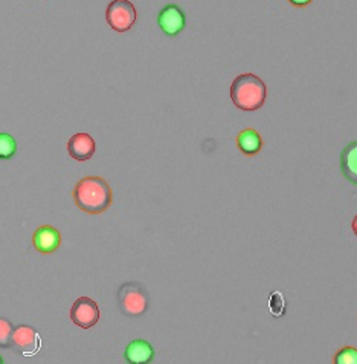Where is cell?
Wrapping results in <instances>:
<instances>
[{
	"instance_id": "6da1fadb",
	"label": "cell",
	"mask_w": 357,
	"mask_h": 364,
	"mask_svg": "<svg viewBox=\"0 0 357 364\" xmlns=\"http://www.w3.org/2000/svg\"><path fill=\"white\" fill-rule=\"evenodd\" d=\"M75 205L87 215H101L114 204V191L101 176H86L74 188Z\"/></svg>"
},
{
	"instance_id": "7a4b0ae2",
	"label": "cell",
	"mask_w": 357,
	"mask_h": 364,
	"mask_svg": "<svg viewBox=\"0 0 357 364\" xmlns=\"http://www.w3.org/2000/svg\"><path fill=\"white\" fill-rule=\"evenodd\" d=\"M268 98V87L255 74H241L231 85V100L236 107L253 112L264 106Z\"/></svg>"
},
{
	"instance_id": "3957f363",
	"label": "cell",
	"mask_w": 357,
	"mask_h": 364,
	"mask_svg": "<svg viewBox=\"0 0 357 364\" xmlns=\"http://www.w3.org/2000/svg\"><path fill=\"white\" fill-rule=\"evenodd\" d=\"M116 299L119 309L128 317H141L148 309V294L145 288L138 282L122 283L118 289Z\"/></svg>"
},
{
	"instance_id": "277c9868",
	"label": "cell",
	"mask_w": 357,
	"mask_h": 364,
	"mask_svg": "<svg viewBox=\"0 0 357 364\" xmlns=\"http://www.w3.org/2000/svg\"><path fill=\"white\" fill-rule=\"evenodd\" d=\"M135 5L128 0H114L106 9V20L114 31L124 34L133 28L136 22Z\"/></svg>"
},
{
	"instance_id": "5b68a950",
	"label": "cell",
	"mask_w": 357,
	"mask_h": 364,
	"mask_svg": "<svg viewBox=\"0 0 357 364\" xmlns=\"http://www.w3.org/2000/svg\"><path fill=\"white\" fill-rule=\"evenodd\" d=\"M70 320L83 329L94 328L99 321V308L90 297H79L70 308Z\"/></svg>"
},
{
	"instance_id": "8992f818",
	"label": "cell",
	"mask_w": 357,
	"mask_h": 364,
	"mask_svg": "<svg viewBox=\"0 0 357 364\" xmlns=\"http://www.w3.org/2000/svg\"><path fill=\"white\" fill-rule=\"evenodd\" d=\"M159 28L164 34L176 37L179 36L187 26V16L182 11V8L176 4H168L160 9L158 16Z\"/></svg>"
},
{
	"instance_id": "52a82bcc",
	"label": "cell",
	"mask_w": 357,
	"mask_h": 364,
	"mask_svg": "<svg viewBox=\"0 0 357 364\" xmlns=\"http://www.w3.org/2000/svg\"><path fill=\"white\" fill-rule=\"evenodd\" d=\"M11 346L22 355H35L40 349V337L34 328L20 325L13 329Z\"/></svg>"
},
{
	"instance_id": "ba28073f",
	"label": "cell",
	"mask_w": 357,
	"mask_h": 364,
	"mask_svg": "<svg viewBox=\"0 0 357 364\" xmlns=\"http://www.w3.org/2000/svg\"><path fill=\"white\" fill-rule=\"evenodd\" d=\"M33 245L40 255H54L61 245L60 231L53 225L38 227L33 235Z\"/></svg>"
},
{
	"instance_id": "9c48e42d",
	"label": "cell",
	"mask_w": 357,
	"mask_h": 364,
	"mask_svg": "<svg viewBox=\"0 0 357 364\" xmlns=\"http://www.w3.org/2000/svg\"><path fill=\"white\" fill-rule=\"evenodd\" d=\"M95 139L86 132L75 134L67 141V154L77 161H89L95 155Z\"/></svg>"
},
{
	"instance_id": "30bf717a",
	"label": "cell",
	"mask_w": 357,
	"mask_h": 364,
	"mask_svg": "<svg viewBox=\"0 0 357 364\" xmlns=\"http://www.w3.org/2000/svg\"><path fill=\"white\" fill-rule=\"evenodd\" d=\"M124 360L127 364H151L155 360V348L145 340H133L124 350Z\"/></svg>"
},
{
	"instance_id": "8fae6325",
	"label": "cell",
	"mask_w": 357,
	"mask_h": 364,
	"mask_svg": "<svg viewBox=\"0 0 357 364\" xmlns=\"http://www.w3.org/2000/svg\"><path fill=\"white\" fill-rule=\"evenodd\" d=\"M263 138L255 129H244L237 135V147L243 155L255 156L263 149Z\"/></svg>"
},
{
	"instance_id": "7c38bea8",
	"label": "cell",
	"mask_w": 357,
	"mask_h": 364,
	"mask_svg": "<svg viewBox=\"0 0 357 364\" xmlns=\"http://www.w3.org/2000/svg\"><path fill=\"white\" fill-rule=\"evenodd\" d=\"M341 167L346 181H350L353 186H356L357 184V143L356 141H353L351 144H348L342 150Z\"/></svg>"
},
{
	"instance_id": "4fadbf2b",
	"label": "cell",
	"mask_w": 357,
	"mask_h": 364,
	"mask_svg": "<svg viewBox=\"0 0 357 364\" xmlns=\"http://www.w3.org/2000/svg\"><path fill=\"white\" fill-rule=\"evenodd\" d=\"M17 151V143L13 135L0 132V159H11Z\"/></svg>"
},
{
	"instance_id": "5bb4252c",
	"label": "cell",
	"mask_w": 357,
	"mask_h": 364,
	"mask_svg": "<svg viewBox=\"0 0 357 364\" xmlns=\"http://www.w3.org/2000/svg\"><path fill=\"white\" fill-rule=\"evenodd\" d=\"M333 364H357V349L345 346L334 353Z\"/></svg>"
},
{
	"instance_id": "9a60e30c",
	"label": "cell",
	"mask_w": 357,
	"mask_h": 364,
	"mask_svg": "<svg viewBox=\"0 0 357 364\" xmlns=\"http://www.w3.org/2000/svg\"><path fill=\"white\" fill-rule=\"evenodd\" d=\"M13 325L6 318L0 317V348L11 346V336H13Z\"/></svg>"
},
{
	"instance_id": "2e32d148",
	"label": "cell",
	"mask_w": 357,
	"mask_h": 364,
	"mask_svg": "<svg viewBox=\"0 0 357 364\" xmlns=\"http://www.w3.org/2000/svg\"><path fill=\"white\" fill-rule=\"evenodd\" d=\"M269 308L275 317H281L285 311V300L280 292H273L269 299Z\"/></svg>"
},
{
	"instance_id": "e0dca14e",
	"label": "cell",
	"mask_w": 357,
	"mask_h": 364,
	"mask_svg": "<svg viewBox=\"0 0 357 364\" xmlns=\"http://www.w3.org/2000/svg\"><path fill=\"white\" fill-rule=\"evenodd\" d=\"M290 4H292V5H295V6H304V5H309V4H310V0H305V2H295V0H292Z\"/></svg>"
},
{
	"instance_id": "ac0fdd59",
	"label": "cell",
	"mask_w": 357,
	"mask_h": 364,
	"mask_svg": "<svg viewBox=\"0 0 357 364\" xmlns=\"http://www.w3.org/2000/svg\"><path fill=\"white\" fill-rule=\"evenodd\" d=\"M0 364H5V361H4V358H2V355H0Z\"/></svg>"
}]
</instances>
